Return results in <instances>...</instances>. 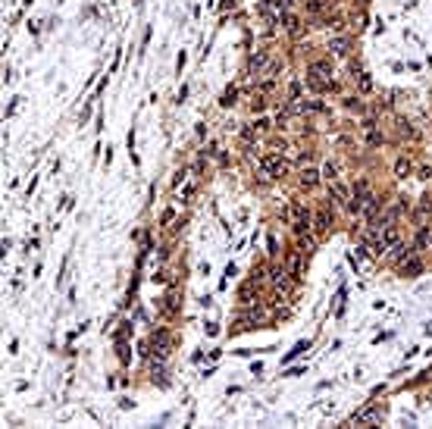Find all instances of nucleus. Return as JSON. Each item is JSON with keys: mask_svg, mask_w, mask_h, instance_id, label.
Returning <instances> with one entry per match:
<instances>
[{"mask_svg": "<svg viewBox=\"0 0 432 429\" xmlns=\"http://www.w3.org/2000/svg\"><path fill=\"white\" fill-rule=\"evenodd\" d=\"M316 182H319V173H316V170H310V166H307V170H301V185H304V188H313Z\"/></svg>", "mask_w": 432, "mask_h": 429, "instance_id": "15", "label": "nucleus"}, {"mask_svg": "<svg viewBox=\"0 0 432 429\" xmlns=\"http://www.w3.org/2000/svg\"><path fill=\"white\" fill-rule=\"evenodd\" d=\"M172 219H175V210H166V213H163V226H169Z\"/></svg>", "mask_w": 432, "mask_h": 429, "instance_id": "24", "label": "nucleus"}, {"mask_svg": "<svg viewBox=\"0 0 432 429\" xmlns=\"http://www.w3.org/2000/svg\"><path fill=\"white\" fill-rule=\"evenodd\" d=\"M382 420V410L379 407H364L360 414L351 417V426H367V423H379Z\"/></svg>", "mask_w": 432, "mask_h": 429, "instance_id": "6", "label": "nucleus"}, {"mask_svg": "<svg viewBox=\"0 0 432 429\" xmlns=\"http://www.w3.org/2000/svg\"><path fill=\"white\" fill-rule=\"evenodd\" d=\"M329 50H332V57H345V53H348V38H341V35H338V38H332V41H329Z\"/></svg>", "mask_w": 432, "mask_h": 429, "instance_id": "14", "label": "nucleus"}, {"mask_svg": "<svg viewBox=\"0 0 432 429\" xmlns=\"http://www.w3.org/2000/svg\"><path fill=\"white\" fill-rule=\"evenodd\" d=\"M178 197H182V204H188V201L194 197V182H188V185H185V188H182V191H178Z\"/></svg>", "mask_w": 432, "mask_h": 429, "instance_id": "19", "label": "nucleus"}, {"mask_svg": "<svg viewBox=\"0 0 432 429\" xmlns=\"http://www.w3.org/2000/svg\"><path fill=\"white\" fill-rule=\"evenodd\" d=\"M288 10H292V0H260V4H257V13L263 16L269 25L282 22V16H285Z\"/></svg>", "mask_w": 432, "mask_h": 429, "instance_id": "3", "label": "nucleus"}, {"mask_svg": "<svg viewBox=\"0 0 432 429\" xmlns=\"http://www.w3.org/2000/svg\"><path fill=\"white\" fill-rule=\"evenodd\" d=\"M235 97H238V91H235V88H229L226 94H223V101H220V104H223V107H232V104H235Z\"/></svg>", "mask_w": 432, "mask_h": 429, "instance_id": "20", "label": "nucleus"}, {"mask_svg": "<svg viewBox=\"0 0 432 429\" xmlns=\"http://www.w3.org/2000/svg\"><path fill=\"white\" fill-rule=\"evenodd\" d=\"M429 241H432V238H429Z\"/></svg>", "mask_w": 432, "mask_h": 429, "instance_id": "27", "label": "nucleus"}, {"mask_svg": "<svg viewBox=\"0 0 432 429\" xmlns=\"http://www.w3.org/2000/svg\"><path fill=\"white\" fill-rule=\"evenodd\" d=\"M257 173H260L263 179H282V176L288 173V163H285L276 151H269V154H263V157L257 160Z\"/></svg>", "mask_w": 432, "mask_h": 429, "instance_id": "1", "label": "nucleus"}, {"mask_svg": "<svg viewBox=\"0 0 432 429\" xmlns=\"http://www.w3.org/2000/svg\"><path fill=\"white\" fill-rule=\"evenodd\" d=\"M322 179L335 182V179H338V166H335V163H326V170H322Z\"/></svg>", "mask_w": 432, "mask_h": 429, "instance_id": "18", "label": "nucleus"}, {"mask_svg": "<svg viewBox=\"0 0 432 429\" xmlns=\"http://www.w3.org/2000/svg\"><path fill=\"white\" fill-rule=\"evenodd\" d=\"M332 229V213L322 207V210H316V216H313V232L316 235H326Z\"/></svg>", "mask_w": 432, "mask_h": 429, "instance_id": "8", "label": "nucleus"}, {"mask_svg": "<svg viewBox=\"0 0 432 429\" xmlns=\"http://www.w3.org/2000/svg\"><path fill=\"white\" fill-rule=\"evenodd\" d=\"M348 110H357V113H360V110H364V104H360L357 97H348Z\"/></svg>", "mask_w": 432, "mask_h": 429, "instance_id": "23", "label": "nucleus"}, {"mask_svg": "<svg viewBox=\"0 0 432 429\" xmlns=\"http://www.w3.org/2000/svg\"><path fill=\"white\" fill-rule=\"evenodd\" d=\"M301 270H304V251L298 248V251H292L288 254V276H301Z\"/></svg>", "mask_w": 432, "mask_h": 429, "instance_id": "11", "label": "nucleus"}, {"mask_svg": "<svg viewBox=\"0 0 432 429\" xmlns=\"http://www.w3.org/2000/svg\"><path fill=\"white\" fill-rule=\"evenodd\" d=\"M360 4H367V0H360Z\"/></svg>", "mask_w": 432, "mask_h": 429, "instance_id": "26", "label": "nucleus"}, {"mask_svg": "<svg viewBox=\"0 0 432 429\" xmlns=\"http://www.w3.org/2000/svg\"><path fill=\"white\" fill-rule=\"evenodd\" d=\"M151 345H154V354L166 357V354H169V348H172V335H169L166 329H157V332H154V339H151Z\"/></svg>", "mask_w": 432, "mask_h": 429, "instance_id": "4", "label": "nucleus"}, {"mask_svg": "<svg viewBox=\"0 0 432 429\" xmlns=\"http://www.w3.org/2000/svg\"><path fill=\"white\" fill-rule=\"evenodd\" d=\"M401 273H404V276H420V273H423V260H420L417 254H407V257L401 260Z\"/></svg>", "mask_w": 432, "mask_h": 429, "instance_id": "10", "label": "nucleus"}, {"mask_svg": "<svg viewBox=\"0 0 432 429\" xmlns=\"http://www.w3.org/2000/svg\"><path fill=\"white\" fill-rule=\"evenodd\" d=\"M257 135H260V132H257V125H254V122L241 128V138H244V141H257Z\"/></svg>", "mask_w": 432, "mask_h": 429, "instance_id": "17", "label": "nucleus"}, {"mask_svg": "<svg viewBox=\"0 0 432 429\" xmlns=\"http://www.w3.org/2000/svg\"><path fill=\"white\" fill-rule=\"evenodd\" d=\"M394 173H398V179H407V173H410V163H407V160H398Z\"/></svg>", "mask_w": 432, "mask_h": 429, "instance_id": "22", "label": "nucleus"}, {"mask_svg": "<svg viewBox=\"0 0 432 429\" xmlns=\"http://www.w3.org/2000/svg\"><path fill=\"white\" fill-rule=\"evenodd\" d=\"M398 241H401V232L394 229V226H385V229H382V251H391Z\"/></svg>", "mask_w": 432, "mask_h": 429, "instance_id": "12", "label": "nucleus"}, {"mask_svg": "<svg viewBox=\"0 0 432 429\" xmlns=\"http://www.w3.org/2000/svg\"><path fill=\"white\" fill-rule=\"evenodd\" d=\"M307 76L329 82V79H332V63H329V60H313V63L307 66Z\"/></svg>", "mask_w": 432, "mask_h": 429, "instance_id": "7", "label": "nucleus"}, {"mask_svg": "<svg viewBox=\"0 0 432 429\" xmlns=\"http://www.w3.org/2000/svg\"><path fill=\"white\" fill-rule=\"evenodd\" d=\"M288 222H292L295 235H304V232L313 226V216H310V210L304 207L301 201H292V204H288Z\"/></svg>", "mask_w": 432, "mask_h": 429, "instance_id": "2", "label": "nucleus"}, {"mask_svg": "<svg viewBox=\"0 0 432 429\" xmlns=\"http://www.w3.org/2000/svg\"><path fill=\"white\" fill-rule=\"evenodd\" d=\"M326 7H329V0H310V4H307V10H310V13H322Z\"/></svg>", "mask_w": 432, "mask_h": 429, "instance_id": "21", "label": "nucleus"}, {"mask_svg": "<svg viewBox=\"0 0 432 429\" xmlns=\"http://www.w3.org/2000/svg\"><path fill=\"white\" fill-rule=\"evenodd\" d=\"M266 66H269L266 50H254V53L247 57V72H250V76H263V72H266Z\"/></svg>", "mask_w": 432, "mask_h": 429, "instance_id": "5", "label": "nucleus"}, {"mask_svg": "<svg viewBox=\"0 0 432 429\" xmlns=\"http://www.w3.org/2000/svg\"><path fill=\"white\" fill-rule=\"evenodd\" d=\"M354 82H357V88H360V94H370V91H373V79L367 76V72H357Z\"/></svg>", "mask_w": 432, "mask_h": 429, "instance_id": "16", "label": "nucleus"}, {"mask_svg": "<svg viewBox=\"0 0 432 429\" xmlns=\"http://www.w3.org/2000/svg\"><path fill=\"white\" fill-rule=\"evenodd\" d=\"M329 197H335V201H351V191L335 179V182H329Z\"/></svg>", "mask_w": 432, "mask_h": 429, "instance_id": "13", "label": "nucleus"}, {"mask_svg": "<svg viewBox=\"0 0 432 429\" xmlns=\"http://www.w3.org/2000/svg\"><path fill=\"white\" fill-rule=\"evenodd\" d=\"M263 107H266V101H263L260 94H257V97H254V110H263Z\"/></svg>", "mask_w": 432, "mask_h": 429, "instance_id": "25", "label": "nucleus"}, {"mask_svg": "<svg viewBox=\"0 0 432 429\" xmlns=\"http://www.w3.org/2000/svg\"><path fill=\"white\" fill-rule=\"evenodd\" d=\"M282 25H285V31L292 35V38H301V31H304L301 16H295V13H285V16H282Z\"/></svg>", "mask_w": 432, "mask_h": 429, "instance_id": "9", "label": "nucleus"}]
</instances>
